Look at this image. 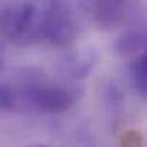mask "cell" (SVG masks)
<instances>
[{
	"label": "cell",
	"instance_id": "obj_1",
	"mask_svg": "<svg viewBox=\"0 0 147 147\" xmlns=\"http://www.w3.org/2000/svg\"><path fill=\"white\" fill-rule=\"evenodd\" d=\"M82 30L76 9L63 1H13L0 4V34L20 47H66Z\"/></svg>",
	"mask_w": 147,
	"mask_h": 147
},
{
	"label": "cell",
	"instance_id": "obj_2",
	"mask_svg": "<svg viewBox=\"0 0 147 147\" xmlns=\"http://www.w3.org/2000/svg\"><path fill=\"white\" fill-rule=\"evenodd\" d=\"M82 96L80 82L36 69L20 70L0 80V111L61 114L74 107Z\"/></svg>",
	"mask_w": 147,
	"mask_h": 147
},
{
	"label": "cell",
	"instance_id": "obj_3",
	"mask_svg": "<svg viewBox=\"0 0 147 147\" xmlns=\"http://www.w3.org/2000/svg\"><path fill=\"white\" fill-rule=\"evenodd\" d=\"M90 11L94 23L101 29H116L121 26L129 16L130 4L124 1H94L83 6Z\"/></svg>",
	"mask_w": 147,
	"mask_h": 147
},
{
	"label": "cell",
	"instance_id": "obj_4",
	"mask_svg": "<svg viewBox=\"0 0 147 147\" xmlns=\"http://www.w3.org/2000/svg\"><path fill=\"white\" fill-rule=\"evenodd\" d=\"M97 54L93 49H82L77 51H71L69 56H66L60 66V74L64 77L79 82L80 79L86 77L93 66L96 64Z\"/></svg>",
	"mask_w": 147,
	"mask_h": 147
},
{
	"label": "cell",
	"instance_id": "obj_5",
	"mask_svg": "<svg viewBox=\"0 0 147 147\" xmlns=\"http://www.w3.org/2000/svg\"><path fill=\"white\" fill-rule=\"evenodd\" d=\"M114 50L123 57H136L142 53H146V34L143 30L130 29L121 33L116 42Z\"/></svg>",
	"mask_w": 147,
	"mask_h": 147
},
{
	"label": "cell",
	"instance_id": "obj_6",
	"mask_svg": "<svg viewBox=\"0 0 147 147\" xmlns=\"http://www.w3.org/2000/svg\"><path fill=\"white\" fill-rule=\"evenodd\" d=\"M129 76L133 83V87L136 92L142 96L146 97L147 93V57L146 53H142L136 57L131 59L130 66H129Z\"/></svg>",
	"mask_w": 147,
	"mask_h": 147
},
{
	"label": "cell",
	"instance_id": "obj_7",
	"mask_svg": "<svg viewBox=\"0 0 147 147\" xmlns=\"http://www.w3.org/2000/svg\"><path fill=\"white\" fill-rule=\"evenodd\" d=\"M3 64H4V47H3V43L0 40V73H1Z\"/></svg>",
	"mask_w": 147,
	"mask_h": 147
},
{
	"label": "cell",
	"instance_id": "obj_8",
	"mask_svg": "<svg viewBox=\"0 0 147 147\" xmlns=\"http://www.w3.org/2000/svg\"><path fill=\"white\" fill-rule=\"evenodd\" d=\"M32 147H47V146H45V144H34V146H32Z\"/></svg>",
	"mask_w": 147,
	"mask_h": 147
}]
</instances>
